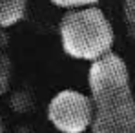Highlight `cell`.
Segmentation results:
<instances>
[{
	"label": "cell",
	"instance_id": "obj_5",
	"mask_svg": "<svg viewBox=\"0 0 135 133\" xmlns=\"http://www.w3.org/2000/svg\"><path fill=\"white\" fill-rule=\"evenodd\" d=\"M11 58L6 53H0V95L7 93L9 82H11Z\"/></svg>",
	"mask_w": 135,
	"mask_h": 133
},
{
	"label": "cell",
	"instance_id": "obj_3",
	"mask_svg": "<svg viewBox=\"0 0 135 133\" xmlns=\"http://www.w3.org/2000/svg\"><path fill=\"white\" fill-rule=\"evenodd\" d=\"M47 119L60 133H84L93 119V104L90 95L77 89L59 91L47 106Z\"/></svg>",
	"mask_w": 135,
	"mask_h": 133
},
{
	"label": "cell",
	"instance_id": "obj_4",
	"mask_svg": "<svg viewBox=\"0 0 135 133\" xmlns=\"http://www.w3.org/2000/svg\"><path fill=\"white\" fill-rule=\"evenodd\" d=\"M27 13V0H0V29L18 24Z\"/></svg>",
	"mask_w": 135,
	"mask_h": 133
},
{
	"label": "cell",
	"instance_id": "obj_2",
	"mask_svg": "<svg viewBox=\"0 0 135 133\" xmlns=\"http://www.w3.org/2000/svg\"><path fill=\"white\" fill-rule=\"evenodd\" d=\"M64 53L79 60H97L110 53L115 33L113 26L97 6L68 9L59 24Z\"/></svg>",
	"mask_w": 135,
	"mask_h": 133
},
{
	"label": "cell",
	"instance_id": "obj_8",
	"mask_svg": "<svg viewBox=\"0 0 135 133\" xmlns=\"http://www.w3.org/2000/svg\"><path fill=\"white\" fill-rule=\"evenodd\" d=\"M4 131V126H2V117H0V133Z\"/></svg>",
	"mask_w": 135,
	"mask_h": 133
},
{
	"label": "cell",
	"instance_id": "obj_1",
	"mask_svg": "<svg viewBox=\"0 0 135 133\" xmlns=\"http://www.w3.org/2000/svg\"><path fill=\"white\" fill-rule=\"evenodd\" d=\"M88 86L93 104L90 133H135V97L124 58L110 51L93 60Z\"/></svg>",
	"mask_w": 135,
	"mask_h": 133
},
{
	"label": "cell",
	"instance_id": "obj_7",
	"mask_svg": "<svg viewBox=\"0 0 135 133\" xmlns=\"http://www.w3.org/2000/svg\"><path fill=\"white\" fill-rule=\"evenodd\" d=\"M53 6L62 9H73V7H84V6H95L100 0H49Z\"/></svg>",
	"mask_w": 135,
	"mask_h": 133
},
{
	"label": "cell",
	"instance_id": "obj_6",
	"mask_svg": "<svg viewBox=\"0 0 135 133\" xmlns=\"http://www.w3.org/2000/svg\"><path fill=\"white\" fill-rule=\"evenodd\" d=\"M122 13H124V22L128 27V33L132 38H135V0L122 2Z\"/></svg>",
	"mask_w": 135,
	"mask_h": 133
}]
</instances>
